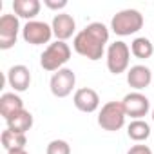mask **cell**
<instances>
[{
    "label": "cell",
    "instance_id": "obj_1",
    "mask_svg": "<svg viewBox=\"0 0 154 154\" xmlns=\"http://www.w3.org/2000/svg\"><path fill=\"white\" fill-rule=\"evenodd\" d=\"M109 42V29L102 22H93L74 35L72 47L80 56L87 60H100L105 53V44Z\"/></svg>",
    "mask_w": 154,
    "mask_h": 154
},
{
    "label": "cell",
    "instance_id": "obj_2",
    "mask_svg": "<svg viewBox=\"0 0 154 154\" xmlns=\"http://www.w3.org/2000/svg\"><path fill=\"white\" fill-rule=\"evenodd\" d=\"M71 60V47L69 44L56 40L53 44H49L44 53L40 54V65L44 71L49 72H56L60 69H63V65Z\"/></svg>",
    "mask_w": 154,
    "mask_h": 154
},
{
    "label": "cell",
    "instance_id": "obj_3",
    "mask_svg": "<svg viewBox=\"0 0 154 154\" xmlns=\"http://www.w3.org/2000/svg\"><path fill=\"white\" fill-rule=\"evenodd\" d=\"M143 27V15L138 9L118 11L111 20V29L118 36H131Z\"/></svg>",
    "mask_w": 154,
    "mask_h": 154
},
{
    "label": "cell",
    "instance_id": "obj_4",
    "mask_svg": "<svg viewBox=\"0 0 154 154\" xmlns=\"http://www.w3.org/2000/svg\"><path fill=\"white\" fill-rule=\"evenodd\" d=\"M125 111L122 102H107L98 112V125L103 131L116 132L125 125Z\"/></svg>",
    "mask_w": 154,
    "mask_h": 154
},
{
    "label": "cell",
    "instance_id": "obj_5",
    "mask_svg": "<svg viewBox=\"0 0 154 154\" xmlns=\"http://www.w3.org/2000/svg\"><path fill=\"white\" fill-rule=\"evenodd\" d=\"M131 47L122 42L116 40L107 47V69L112 74H122L125 71H129V62H131Z\"/></svg>",
    "mask_w": 154,
    "mask_h": 154
},
{
    "label": "cell",
    "instance_id": "obj_6",
    "mask_svg": "<svg viewBox=\"0 0 154 154\" xmlns=\"http://www.w3.org/2000/svg\"><path fill=\"white\" fill-rule=\"evenodd\" d=\"M74 85H76V74L72 69H67V67L53 72L51 80H49L51 94L56 98H67L72 93Z\"/></svg>",
    "mask_w": 154,
    "mask_h": 154
},
{
    "label": "cell",
    "instance_id": "obj_7",
    "mask_svg": "<svg viewBox=\"0 0 154 154\" xmlns=\"http://www.w3.org/2000/svg\"><path fill=\"white\" fill-rule=\"evenodd\" d=\"M51 36H53V27L40 20H31L22 27V38H24V42H27L31 45L49 44Z\"/></svg>",
    "mask_w": 154,
    "mask_h": 154
},
{
    "label": "cell",
    "instance_id": "obj_8",
    "mask_svg": "<svg viewBox=\"0 0 154 154\" xmlns=\"http://www.w3.org/2000/svg\"><path fill=\"white\" fill-rule=\"evenodd\" d=\"M122 105H123V111L127 116H131L132 120H143L149 111H150V102L145 94H141L140 91H134V93H129L125 94V98L122 100Z\"/></svg>",
    "mask_w": 154,
    "mask_h": 154
},
{
    "label": "cell",
    "instance_id": "obj_9",
    "mask_svg": "<svg viewBox=\"0 0 154 154\" xmlns=\"http://www.w3.org/2000/svg\"><path fill=\"white\" fill-rule=\"evenodd\" d=\"M20 33V20L17 15H2L0 17V49H11L17 44Z\"/></svg>",
    "mask_w": 154,
    "mask_h": 154
},
{
    "label": "cell",
    "instance_id": "obj_10",
    "mask_svg": "<svg viewBox=\"0 0 154 154\" xmlns=\"http://www.w3.org/2000/svg\"><path fill=\"white\" fill-rule=\"evenodd\" d=\"M6 80H8L9 87L13 89V93H24L31 85V71L26 65H22V63L13 65L8 71Z\"/></svg>",
    "mask_w": 154,
    "mask_h": 154
},
{
    "label": "cell",
    "instance_id": "obj_11",
    "mask_svg": "<svg viewBox=\"0 0 154 154\" xmlns=\"http://www.w3.org/2000/svg\"><path fill=\"white\" fill-rule=\"evenodd\" d=\"M72 103L74 107L82 111V112H94L100 107V96L94 89L91 87H82V89H76L74 96H72Z\"/></svg>",
    "mask_w": 154,
    "mask_h": 154
},
{
    "label": "cell",
    "instance_id": "obj_12",
    "mask_svg": "<svg viewBox=\"0 0 154 154\" xmlns=\"http://www.w3.org/2000/svg\"><path fill=\"white\" fill-rule=\"evenodd\" d=\"M51 27H53V35L56 36V40H62L65 42L67 38H71L76 31V22L71 15L67 13H56L53 22H51Z\"/></svg>",
    "mask_w": 154,
    "mask_h": 154
},
{
    "label": "cell",
    "instance_id": "obj_13",
    "mask_svg": "<svg viewBox=\"0 0 154 154\" xmlns=\"http://www.w3.org/2000/svg\"><path fill=\"white\" fill-rule=\"evenodd\" d=\"M152 82V71L147 67V65H132L129 71H127V84L136 89V91H141V89H147Z\"/></svg>",
    "mask_w": 154,
    "mask_h": 154
},
{
    "label": "cell",
    "instance_id": "obj_14",
    "mask_svg": "<svg viewBox=\"0 0 154 154\" xmlns=\"http://www.w3.org/2000/svg\"><path fill=\"white\" fill-rule=\"evenodd\" d=\"M20 111H24V102L17 93H4L0 96V114L4 116V120H9Z\"/></svg>",
    "mask_w": 154,
    "mask_h": 154
},
{
    "label": "cell",
    "instance_id": "obj_15",
    "mask_svg": "<svg viewBox=\"0 0 154 154\" xmlns=\"http://www.w3.org/2000/svg\"><path fill=\"white\" fill-rule=\"evenodd\" d=\"M40 0H13V11L18 18H26L31 22L40 13Z\"/></svg>",
    "mask_w": 154,
    "mask_h": 154
},
{
    "label": "cell",
    "instance_id": "obj_16",
    "mask_svg": "<svg viewBox=\"0 0 154 154\" xmlns=\"http://www.w3.org/2000/svg\"><path fill=\"white\" fill-rule=\"evenodd\" d=\"M2 140V147L8 150V152H13V150H24L26 149V143H27V136L22 134V132H15L11 129H6L0 136Z\"/></svg>",
    "mask_w": 154,
    "mask_h": 154
},
{
    "label": "cell",
    "instance_id": "obj_17",
    "mask_svg": "<svg viewBox=\"0 0 154 154\" xmlns=\"http://www.w3.org/2000/svg\"><path fill=\"white\" fill-rule=\"evenodd\" d=\"M6 122H8V129H11V131H15V132L26 134V132L33 127V114L24 109V111L13 114V116H11L9 120H6Z\"/></svg>",
    "mask_w": 154,
    "mask_h": 154
},
{
    "label": "cell",
    "instance_id": "obj_18",
    "mask_svg": "<svg viewBox=\"0 0 154 154\" xmlns=\"http://www.w3.org/2000/svg\"><path fill=\"white\" fill-rule=\"evenodd\" d=\"M127 134L132 141H145L149 136H150V125L145 122V120H132L129 125H127Z\"/></svg>",
    "mask_w": 154,
    "mask_h": 154
},
{
    "label": "cell",
    "instance_id": "obj_19",
    "mask_svg": "<svg viewBox=\"0 0 154 154\" xmlns=\"http://www.w3.org/2000/svg\"><path fill=\"white\" fill-rule=\"evenodd\" d=\"M131 53L140 60H147L154 54V44L145 36H138L131 44Z\"/></svg>",
    "mask_w": 154,
    "mask_h": 154
},
{
    "label": "cell",
    "instance_id": "obj_20",
    "mask_svg": "<svg viewBox=\"0 0 154 154\" xmlns=\"http://www.w3.org/2000/svg\"><path fill=\"white\" fill-rule=\"evenodd\" d=\"M45 154H71V145L65 140H53L47 143Z\"/></svg>",
    "mask_w": 154,
    "mask_h": 154
},
{
    "label": "cell",
    "instance_id": "obj_21",
    "mask_svg": "<svg viewBox=\"0 0 154 154\" xmlns=\"http://www.w3.org/2000/svg\"><path fill=\"white\" fill-rule=\"evenodd\" d=\"M44 6L53 11H60L63 8H67V0H44Z\"/></svg>",
    "mask_w": 154,
    "mask_h": 154
},
{
    "label": "cell",
    "instance_id": "obj_22",
    "mask_svg": "<svg viewBox=\"0 0 154 154\" xmlns=\"http://www.w3.org/2000/svg\"><path fill=\"white\" fill-rule=\"evenodd\" d=\"M127 154H152V150L147 147V145H132Z\"/></svg>",
    "mask_w": 154,
    "mask_h": 154
},
{
    "label": "cell",
    "instance_id": "obj_23",
    "mask_svg": "<svg viewBox=\"0 0 154 154\" xmlns=\"http://www.w3.org/2000/svg\"><path fill=\"white\" fill-rule=\"evenodd\" d=\"M8 154H27V152H26V149H24V150H13V152H8Z\"/></svg>",
    "mask_w": 154,
    "mask_h": 154
},
{
    "label": "cell",
    "instance_id": "obj_24",
    "mask_svg": "<svg viewBox=\"0 0 154 154\" xmlns=\"http://www.w3.org/2000/svg\"><path fill=\"white\" fill-rule=\"evenodd\" d=\"M150 116H152V122H154V109H152V114H150Z\"/></svg>",
    "mask_w": 154,
    "mask_h": 154
}]
</instances>
